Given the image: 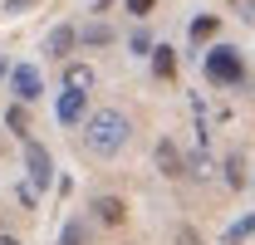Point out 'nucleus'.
Instances as JSON below:
<instances>
[{
  "label": "nucleus",
  "instance_id": "1",
  "mask_svg": "<svg viewBox=\"0 0 255 245\" xmlns=\"http://www.w3.org/2000/svg\"><path fill=\"white\" fill-rule=\"evenodd\" d=\"M128 137H132V122L118 113V108H98V113H89V122H84V147L94 157H118L128 147Z\"/></svg>",
  "mask_w": 255,
  "mask_h": 245
},
{
  "label": "nucleus",
  "instance_id": "2",
  "mask_svg": "<svg viewBox=\"0 0 255 245\" xmlns=\"http://www.w3.org/2000/svg\"><path fill=\"white\" fill-rule=\"evenodd\" d=\"M206 79H211V84H221V89H236V84H246L241 49H231V44H216V49L206 54Z\"/></svg>",
  "mask_w": 255,
  "mask_h": 245
},
{
  "label": "nucleus",
  "instance_id": "3",
  "mask_svg": "<svg viewBox=\"0 0 255 245\" xmlns=\"http://www.w3.org/2000/svg\"><path fill=\"white\" fill-rule=\"evenodd\" d=\"M25 167H30V186H49V177H54V157L44 152L39 142H25Z\"/></svg>",
  "mask_w": 255,
  "mask_h": 245
},
{
  "label": "nucleus",
  "instance_id": "4",
  "mask_svg": "<svg viewBox=\"0 0 255 245\" xmlns=\"http://www.w3.org/2000/svg\"><path fill=\"white\" fill-rule=\"evenodd\" d=\"M10 84H15V98H20V103H34V98H39V89H44L34 64H20V69L10 74Z\"/></svg>",
  "mask_w": 255,
  "mask_h": 245
},
{
  "label": "nucleus",
  "instance_id": "5",
  "mask_svg": "<svg viewBox=\"0 0 255 245\" xmlns=\"http://www.w3.org/2000/svg\"><path fill=\"white\" fill-rule=\"evenodd\" d=\"M84 98H89V93H59V108H54V113H59L64 127H79V122H84Z\"/></svg>",
  "mask_w": 255,
  "mask_h": 245
},
{
  "label": "nucleus",
  "instance_id": "6",
  "mask_svg": "<svg viewBox=\"0 0 255 245\" xmlns=\"http://www.w3.org/2000/svg\"><path fill=\"white\" fill-rule=\"evenodd\" d=\"M94 89V69L89 64H69L64 69V93H89Z\"/></svg>",
  "mask_w": 255,
  "mask_h": 245
},
{
  "label": "nucleus",
  "instance_id": "7",
  "mask_svg": "<svg viewBox=\"0 0 255 245\" xmlns=\"http://www.w3.org/2000/svg\"><path fill=\"white\" fill-rule=\"evenodd\" d=\"M157 167H162V177H187V162L172 142H157Z\"/></svg>",
  "mask_w": 255,
  "mask_h": 245
},
{
  "label": "nucleus",
  "instance_id": "8",
  "mask_svg": "<svg viewBox=\"0 0 255 245\" xmlns=\"http://www.w3.org/2000/svg\"><path fill=\"white\" fill-rule=\"evenodd\" d=\"M94 216L103 221V226H123V216H128V206L118 201V196H98L94 201Z\"/></svg>",
  "mask_w": 255,
  "mask_h": 245
},
{
  "label": "nucleus",
  "instance_id": "9",
  "mask_svg": "<svg viewBox=\"0 0 255 245\" xmlns=\"http://www.w3.org/2000/svg\"><path fill=\"white\" fill-rule=\"evenodd\" d=\"M74 39H79V34L69 30V25H59V30H49V39H44V54H49V59H64V54L74 49Z\"/></svg>",
  "mask_w": 255,
  "mask_h": 245
},
{
  "label": "nucleus",
  "instance_id": "10",
  "mask_svg": "<svg viewBox=\"0 0 255 245\" xmlns=\"http://www.w3.org/2000/svg\"><path fill=\"white\" fill-rule=\"evenodd\" d=\"M152 69H157V79H172V74H177V54H172L167 44H157V49H152Z\"/></svg>",
  "mask_w": 255,
  "mask_h": 245
},
{
  "label": "nucleus",
  "instance_id": "11",
  "mask_svg": "<svg viewBox=\"0 0 255 245\" xmlns=\"http://www.w3.org/2000/svg\"><path fill=\"white\" fill-rule=\"evenodd\" d=\"M255 236V216H241L231 231H226V245H241V241H251Z\"/></svg>",
  "mask_w": 255,
  "mask_h": 245
},
{
  "label": "nucleus",
  "instance_id": "12",
  "mask_svg": "<svg viewBox=\"0 0 255 245\" xmlns=\"http://www.w3.org/2000/svg\"><path fill=\"white\" fill-rule=\"evenodd\" d=\"M211 34H216V15H196V20H191V39H196V44L211 39Z\"/></svg>",
  "mask_w": 255,
  "mask_h": 245
},
{
  "label": "nucleus",
  "instance_id": "13",
  "mask_svg": "<svg viewBox=\"0 0 255 245\" xmlns=\"http://www.w3.org/2000/svg\"><path fill=\"white\" fill-rule=\"evenodd\" d=\"M108 39H113L108 25H89V30H84V44H108Z\"/></svg>",
  "mask_w": 255,
  "mask_h": 245
},
{
  "label": "nucleus",
  "instance_id": "14",
  "mask_svg": "<svg viewBox=\"0 0 255 245\" xmlns=\"http://www.w3.org/2000/svg\"><path fill=\"white\" fill-rule=\"evenodd\" d=\"M226 182H231V186L246 182V167H241V157H226Z\"/></svg>",
  "mask_w": 255,
  "mask_h": 245
},
{
  "label": "nucleus",
  "instance_id": "15",
  "mask_svg": "<svg viewBox=\"0 0 255 245\" xmlns=\"http://www.w3.org/2000/svg\"><path fill=\"white\" fill-rule=\"evenodd\" d=\"M59 245H84V221H69L64 226V241Z\"/></svg>",
  "mask_w": 255,
  "mask_h": 245
},
{
  "label": "nucleus",
  "instance_id": "16",
  "mask_svg": "<svg viewBox=\"0 0 255 245\" xmlns=\"http://www.w3.org/2000/svg\"><path fill=\"white\" fill-rule=\"evenodd\" d=\"M5 122H10V132H25V108H10Z\"/></svg>",
  "mask_w": 255,
  "mask_h": 245
},
{
  "label": "nucleus",
  "instance_id": "17",
  "mask_svg": "<svg viewBox=\"0 0 255 245\" xmlns=\"http://www.w3.org/2000/svg\"><path fill=\"white\" fill-rule=\"evenodd\" d=\"M152 10V0H128V15H147Z\"/></svg>",
  "mask_w": 255,
  "mask_h": 245
},
{
  "label": "nucleus",
  "instance_id": "18",
  "mask_svg": "<svg viewBox=\"0 0 255 245\" xmlns=\"http://www.w3.org/2000/svg\"><path fill=\"white\" fill-rule=\"evenodd\" d=\"M34 0H5V15H20V10H30Z\"/></svg>",
  "mask_w": 255,
  "mask_h": 245
},
{
  "label": "nucleus",
  "instance_id": "19",
  "mask_svg": "<svg viewBox=\"0 0 255 245\" xmlns=\"http://www.w3.org/2000/svg\"><path fill=\"white\" fill-rule=\"evenodd\" d=\"M0 245H20V241H15V236H10V231H0Z\"/></svg>",
  "mask_w": 255,
  "mask_h": 245
}]
</instances>
